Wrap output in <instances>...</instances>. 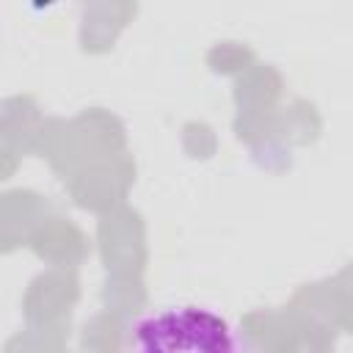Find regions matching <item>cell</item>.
Segmentation results:
<instances>
[{
    "mask_svg": "<svg viewBox=\"0 0 353 353\" xmlns=\"http://www.w3.org/2000/svg\"><path fill=\"white\" fill-rule=\"evenodd\" d=\"M130 353H248V347L221 312L201 303H174L132 323Z\"/></svg>",
    "mask_w": 353,
    "mask_h": 353,
    "instance_id": "obj_1",
    "label": "cell"
}]
</instances>
